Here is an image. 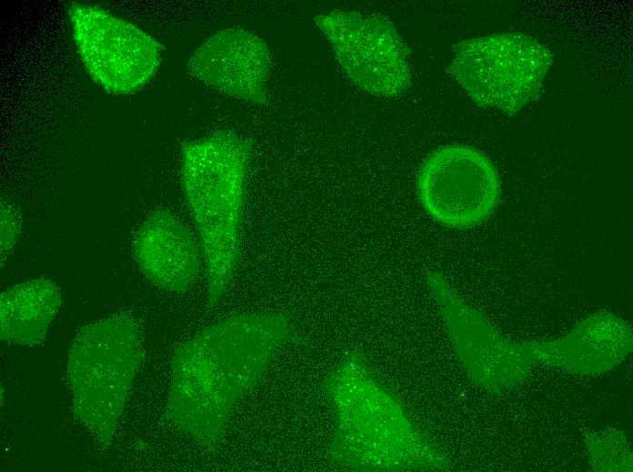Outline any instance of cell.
I'll list each match as a JSON object with an SVG mask.
<instances>
[{
  "mask_svg": "<svg viewBox=\"0 0 633 472\" xmlns=\"http://www.w3.org/2000/svg\"><path fill=\"white\" fill-rule=\"evenodd\" d=\"M500 179L494 163L480 151L451 144L434 151L417 178L420 203L437 222L467 229L486 221L500 196Z\"/></svg>",
  "mask_w": 633,
  "mask_h": 472,
  "instance_id": "8992f818",
  "label": "cell"
},
{
  "mask_svg": "<svg viewBox=\"0 0 633 472\" xmlns=\"http://www.w3.org/2000/svg\"><path fill=\"white\" fill-rule=\"evenodd\" d=\"M136 260L156 286L186 291L200 270V250L189 230L169 211H153L136 233Z\"/></svg>",
  "mask_w": 633,
  "mask_h": 472,
  "instance_id": "9c48e42d",
  "label": "cell"
},
{
  "mask_svg": "<svg viewBox=\"0 0 633 472\" xmlns=\"http://www.w3.org/2000/svg\"><path fill=\"white\" fill-rule=\"evenodd\" d=\"M22 219L19 210L12 202H1V257L13 250L21 231Z\"/></svg>",
  "mask_w": 633,
  "mask_h": 472,
  "instance_id": "8fae6325",
  "label": "cell"
},
{
  "mask_svg": "<svg viewBox=\"0 0 633 472\" xmlns=\"http://www.w3.org/2000/svg\"><path fill=\"white\" fill-rule=\"evenodd\" d=\"M74 39L91 77L114 93H130L156 73L163 45L136 25L91 5L75 3Z\"/></svg>",
  "mask_w": 633,
  "mask_h": 472,
  "instance_id": "52a82bcc",
  "label": "cell"
},
{
  "mask_svg": "<svg viewBox=\"0 0 633 472\" xmlns=\"http://www.w3.org/2000/svg\"><path fill=\"white\" fill-rule=\"evenodd\" d=\"M290 337L282 313L232 316L179 345L165 418L201 445L221 440L236 401Z\"/></svg>",
  "mask_w": 633,
  "mask_h": 472,
  "instance_id": "6da1fadb",
  "label": "cell"
},
{
  "mask_svg": "<svg viewBox=\"0 0 633 472\" xmlns=\"http://www.w3.org/2000/svg\"><path fill=\"white\" fill-rule=\"evenodd\" d=\"M143 359L139 329L125 314L83 327L69 349L75 416L104 445L113 438Z\"/></svg>",
  "mask_w": 633,
  "mask_h": 472,
  "instance_id": "3957f363",
  "label": "cell"
},
{
  "mask_svg": "<svg viewBox=\"0 0 633 472\" xmlns=\"http://www.w3.org/2000/svg\"><path fill=\"white\" fill-rule=\"evenodd\" d=\"M181 151V182L201 241L212 307L228 288L239 260L251 143L217 131L183 142Z\"/></svg>",
  "mask_w": 633,
  "mask_h": 472,
  "instance_id": "7a4b0ae2",
  "label": "cell"
},
{
  "mask_svg": "<svg viewBox=\"0 0 633 472\" xmlns=\"http://www.w3.org/2000/svg\"><path fill=\"white\" fill-rule=\"evenodd\" d=\"M62 303L58 287L48 278L30 280L0 296V336L24 346L41 343Z\"/></svg>",
  "mask_w": 633,
  "mask_h": 472,
  "instance_id": "30bf717a",
  "label": "cell"
},
{
  "mask_svg": "<svg viewBox=\"0 0 633 472\" xmlns=\"http://www.w3.org/2000/svg\"><path fill=\"white\" fill-rule=\"evenodd\" d=\"M315 22L347 77L360 89L395 97L411 82L408 50L394 24L380 15L337 10Z\"/></svg>",
  "mask_w": 633,
  "mask_h": 472,
  "instance_id": "5b68a950",
  "label": "cell"
},
{
  "mask_svg": "<svg viewBox=\"0 0 633 472\" xmlns=\"http://www.w3.org/2000/svg\"><path fill=\"white\" fill-rule=\"evenodd\" d=\"M552 63L537 39L504 33L458 43L448 72L475 103L512 115L540 95Z\"/></svg>",
  "mask_w": 633,
  "mask_h": 472,
  "instance_id": "277c9868",
  "label": "cell"
},
{
  "mask_svg": "<svg viewBox=\"0 0 633 472\" xmlns=\"http://www.w3.org/2000/svg\"><path fill=\"white\" fill-rule=\"evenodd\" d=\"M270 60L265 40L248 30L231 27L204 42L192 54L187 69L226 94L262 104L266 101Z\"/></svg>",
  "mask_w": 633,
  "mask_h": 472,
  "instance_id": "ba28073f",
  "label": "cell"
}]
</instances>
